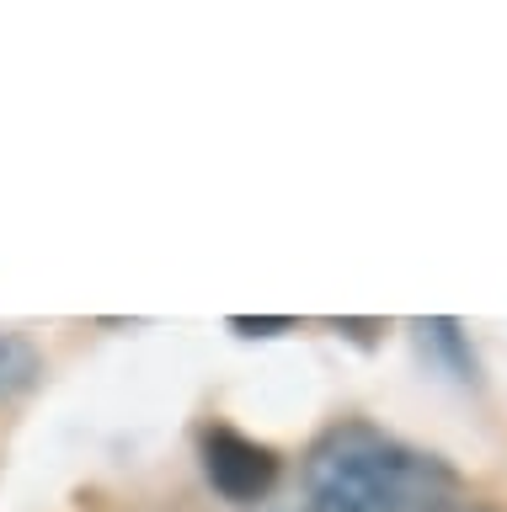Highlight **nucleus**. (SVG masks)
Segmentation results:
<instances>
[{
  "label": "nucleus",
  "instance_id": "obj_1",
  "mask_svg": "<svg viewBox=\"0 0 507 512\" xmlns=\"http://www.w3.org/2000/svg\"><path fill=\"white\" fill-rule=\"evenodd\" d=\"M305 486L337 512H438L459 502V470L369 422H337L315 438Z\"/></svg>",
  "mask_w": 507,
  "mask_h": 512
},
{
  "label": "nucleus",
  "instance_id": "obj_2",
  "mask_svg": "<svg viewBox=\"0 0 507 512\" xmlns=\"http://www.w3.org/2000/svg\"><path fill=\"white\" fill-rule=\"evenodd\" d=\"M198 459H203V480L225 496V502H262L267 491L278 486V454L257 438H246V432L235 427H203L198 438Z\"/></svg>",
  "mask_w": 507,
  "mask_h": 512
},
{
  "label": "nucleus",
  "instance_id": "obj_3",
  "mask_svg": "<svg viewBox=\"0 0 507 512\" xmlns=\"http://www.w3.org/2000/svg\"><path fill=\"white\" fill-rule=\"evenodd\" d=\"M43 374V352L17 331H0V400H17Z\"/></svg>",
  "mask_w": 507,
  "mask_h": 512
},
{
  "label": "nucleus",
  "instance_id": "obj_4",
  "mask_svg": "<svg viewBox=\"0 0 507 512\" xmlns=\"http://www.w3.org/2000/svg\"><path fill=\"white\" fill-rule=\"evenodd\" d=\"M422 342H433L443 358H454L459 379H475V352L465 347V331H459V320H417Z\"/></svg>",
  "mask_w": 507,
  "mask_h": 512
},
{
  "label": "nucleus",
  "instance_id": "obj_5",
  "mask_svg": "<svg viewBox=\"0 0 507 512\" xmlns=\"http://www.w3.org/2000/svg\"><path fill=\"white\" fill-rule=\"evenodd\" d=\"M289 326H294L289 315H262V320L230 315V331H241V336H278V331H289Z\"/></svg>",
  "mask_w": 507,
  "mask_h": 512
},
{
  "label": "nucleus",
  "instance_id": "obj_6",
  "mask_svg": "<svg viewBox=\"0 0 507 512\" xmlns=\"http://www.w3.org/2000/svg\"><path fill=\"white\" fill-rule=\"evenodd\" d=\"M438 512H502V507H491V502H470V496H459V502L438 507Z\"/></svg>",
  "mask_w": 507,
  "mask_h": 512
},
{
  "label": "nucleus",
  "instance_id": "obj_7",
  "mask_svg": "<svg viewBox=\"0 0 507 512\" xmlns=\"http://www.w3.org/2000/svg\"><path fill=\"white\" fill-rule=\"evenodd\" d=\"M267 512H337V507H326V502H315V496H310V502H294V507H267Z\"/></svg>",
  "mask_w": 507,
  "mask_h": 512
}]
</instances>
